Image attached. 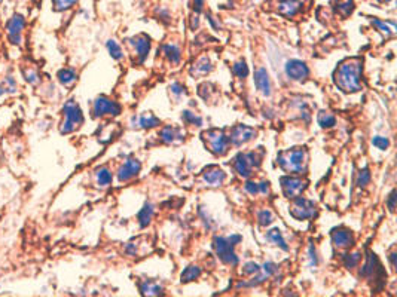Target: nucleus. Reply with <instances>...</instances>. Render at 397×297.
Here are the masks:
<instances>
[{"mask_svg":"<svg viewBox=\"0 0 397 297\" xmlns=\"http://www.w3.org/2000/svg\"><path fill=\"white\" fill-rule=\"evenodd\" d=\"M363 71V61L360 58H348L342 61L333 73V82L342 92L360 91V79Z\"/></svg>","mask_w":397,"mask_h":297,"instance_id":"obj_1","label":"nucleus"},{"mask_svg":"<svg viewBox=\"0 0 397 297\" xmlns=\"http://www.w3.org/2000/svg\"><path fill=\"white\" fill-rule=\"evenodd\" d=\"M278 165L283 168L286 172L290 174H299L307 171V164H308V152L305 147H293L290 150L280 152L277 156Z\"/></svg>","mask_w":397,"mask_h":297,"instance_id":"obj_2","label":"nucleus"},{"mask_svg":"<svg viewBox=\"0 0 397 297\" xmlns=\"http://www.w3.org/2000/svg\"><path fill=\"white\" fill-rule=\"evenodd\" d=\"M63 113H64V122L61 125V134H70L73 131H76L78 128L84 124V114L81 107L70 100L64 104L63 107Z\"/></svg>","mask_w":397,"mask_h":297,"instance_id":"obj_3","label":"nucleus"},{"mask_svg":"<svg viewBox=\"0 0 397 297\" xmlns=\"http://www.w3.org/2000/svg\"><path fill=\"white\" fill-rule=\"evenodd\" d=\"M201 135L204 144L213 155L223 156L228 152L229 138L222 129H209V131H204Z\"/></svg>","mask_w":397,"mask_h":297,"instance_id":"obj_4","label":"nucleus"},{"mask_svg":"<svg viewBox=\"0 0 397 297\" xmlns=\"http://www.w3.org/2000/svg\"><path fill=\"white\" fill-rule=\"evenodd\" d=\"M262 156L263 150H260V153L257 155V152H249V153H238L234 159V168L238 172V175H241L244 179L252 175L253 168H257L262 162Z\"/></svg>","mask_w":397,"mask_h":297,"instance_id":"obj_5","label":"nucleus"},{"mask_svg":"<svg viewBox=\"0 0 397 297\" xmlns=\"http://www.w3.org/2000/svg\"><path fill=\"white\" fill-rule=\"evenodd\" d=\"M214 250L217 255L220 257V260L226 265L231 266H237L238 265V255L234 251V245L223 236H216L214 238Z\"/></svg>","mask_w":397,"mask_h":297,"instance_id":"obj_6","label":"nucleus"},{"mask_svg":"<svg viewBox=\"0 0 397 297\" xmlns=\"http://www.w3.org/2000/svg\"><path fill=\"white\" fill-rule=\"evenodd\" d=\"M290 214L296 220L312 219L315 215V204L310 199L296 196V198H293V202L290 205Z\"/></svg>","mask_w":397,"mask_h":297,"instance_id":"obj_7","label":"nucleus"},{"mask_svg":"<svg viewBox=\"0 0 397 297\" xmlns=\"http://www.w3.org/2000/svg\"><path fill=\"white\" fill-rule=\"evenodd\" d=\"M307 187H308V182H307V180H302V179H299V177L286 175V177L281 179V189H283V193L286 198H296Z\"/></svg>","mask_w":397,"mask_h":297,"instance_id":"obj_8","label":"nucleus"},{"mask_svg":"<svg viewBox=\"0 0 397 297\" xmlns=\"http://www.w3.org/2000/svg\"><path fill=\"white\" fill-rule=\"evenodd\" d=\"M92 113H94L96 117L106 116V114L118 116V114L121 113V106L116 101H114V100L107 98L104 95H100L99 98H96V101H94Z\"/></svg>","mask_w":397,"mask_h":297,"instance_id":"obj_9","label":"nucleus"},{"mask_svg":"<svg viewBox=\"0 0 397 297\" xmlns=\"http://www.w3.org/2000/svg\"><path fill=\"white\" fill-rule=\"evenodd\" d=\"M384 275L383 266L378 260L376 254L373 253H369L368 259H366V263L363 265V268L360 270V276H365V278H369V280H378Z\"/></svg>","mask_w":397,"mask_h":297,"instance_id":"obj_10","label":"nucleus"},{"mask_svg":"<svg viewBox=\"0 0 397 297\" xmlns=\"http://www.w3.org/2000/svg\"><path fill=\"white\" fill-rule=\"evenodd\" d=\"M286 74L293 79V81H298V82H304L307 81V77L310 76V69L308 66L300 61V60H290L287 64H286Z\"/></svg>","mask_w":397,"mask_h":297,"instance_id":"obj_11","label":"nucleus"},{"mask_svg":"<svg viewBox=\"0 0 397 297\" xmlns=\"http://www.w3.org/2000/svg\"><path fill=\"white\" fill-rule=\"evenodd\" d=\"M256 137V129L255 128L247 127V125H237V127L232 129L231 135L228 137L229 138V143L234 144V146H241V144H245L250 140H253Z\"/></svg>","mask_w":397,"mask_h":297,"instance_id":"obj_12","label":"nucleus"},{"mask_svg":"<svg viewBox=\"0 0 397 297\" xmlns=\"http://www.w3.org/2000/svg\"><path fill=\"white\" fill-rule=\"evenodd\" d=\"M26 26V19L24 16L20 14H15L8 26H6V31H8V37H9V42L14 43V45H20L21 43V31Z\"/></svg>","mask_w":397,"mask_h":297,"instance_id":"obj_13","label":"nucleus"},{"mask_svg":"<svg viewBox=\"0 0 397 297\" xmlns=\"http://www.w3.org/2000/svg\"><path fill=\"white\" fill-rule=\"evenodd\" d=\"M330 236H332L333 244L338 248H350L354 244V236H353L351 230L347 229V227H336V229H333L330 232Z\"/></svg>","mask_w":397,"mask_h":297,"instance_id":"obj_14","label":"nucleus"},{"mask_svg":"<svg viewBox=\"0 0 397 297\" xmlns=\"http://www.w3.org/2000/svg\"><path fill=\"white\" fill-rule=\"evenodd\" d=\"M128 42L133 45V48H134V51H136V54H137V57H139V63H143L146 57H147V54H149V51H150V39H149V36H146V34H137V36H134V37H131Z\"/></svg>","mask_w":397,"mask_h":297,"instance_id":"obj_15","label":"nucleus"},{"mask_svg":"<svg viewBox=\"0 0 397 297\" xmlns=\"http://www.w3.org/2000/svg\"><path fill=\"white\" fill-rule=\"evenodd\" d=\"M142 170V164L134 159V157H129L125 161V164L119 168V172H118V179L119 182H128L131 180L133 177H136L139 172Z\"/></svg>","mask_w":397,"mask_h":297,"instance_id":"obj_16","label":"nucleus"},{"mask_svg":"<svg viewBox=\"0 0 397 297\" xmlns=\"http://www.w3.org/2000/svg\"><path fill=\"white\" fill-rule=\"evenodd\" d=\"M202 177H204V182L209 184V186H220V184H223V182H225L226 174L223 172L222 168H219V167H216V165H212V167H209V168L204 170Z\"/></svg>","mask_w":397,"mask_h":297,"instance_id":"obj_17","label":"nucleus"},{"mask_svg":"<svg viewBox=\"0 0 397 297\" xmlns=\"http://www.w3.org/2000/svg\"><path fill=\"white\" fill-rule=\"evenodd\" d=\"M255 85L260 94H263L265 97H270L271 81H270V76H268L267 69L260 67V69H257V70L255 71Z\"/></svg>","mask_w":397,"mask_h":297,"instance_id":"obj_18","label":"nucleus"},{"mask_svg":"<svg viewBox=\"0 0 397 297\" xmlns=\"http://www.w3.org/2000/svg\"><path fill=\"white\" fill-rule=\"evenodd\" d=\"M161 140L165 144H174V143H180L184 140L183 131L180 128L174 127H164L159 132Z\"/></svg>","mask_w":397,"mask_h":297,"instance_id":"obj_19","label":"nucleus"},{"mask_svg":"<svg viewBox=\"0 0 397 297\" xmlns=\"http://www.w3.org/2000/svg\"><path fill=\"white\" fill-rule=\"evenodd\" d=\"M302 9V3L299 0H280L278 3V14L286 18H292Z\"/></svg>","mask_w":397,"mask_h":297,"instance_id":"obj_20","label":"nucleus"},{"mask_svg":"<svg viewBox=\"0 0 397 297\" xmlns=\"http://www.w3.org/2000/svg\"><path fill=\"white\" fill-rule=\"evenodd\" d=\"M333 8L336 14L341 15L342 18H347L354 11V0H335Z\"/></svg>","mask_w":397,"mask_h":297,"instance_id":"obj_21","label":"nucleus"},{"mask_svg":"<svg viewBox=\"0 0 397 297\" xmlns=\"http://www.w3.org/2000/svg\"><path fill=\"white\" fill-rule=\"evenodd\" d=\"M164 52H165V55L168 58V61H170L171 64H179L180 63V60H182V52H180V49H179V46H176V45H164Z\"/></svg>","mask_w":397,"mask_h":297,"instance_id":"obj_22","label":"nucleus"},{"mask_svg":"<svg viewBox=\"0 0 397 297\" xmlns=\"http://www.w3.org/2000/svg\"><path fill=\"white\" fill-rule=\"evenodd\" d=\"M140 291L143 296H159V294H162V287L152 281H146V283L140 284Z\"/></svg>","mask_w":397,"mask_h":297,"instance_id":"obj_23","label":"nucleus"},{"mask_svg":"<svg viewBox=\"0 0 397 297\" xmlns=\"http://www.w3.org/2000/svg\"><path fill=\"white\" fill-rule=\"evenodd\" d=\"M267 240L271 241V242H274L277 247H280V248L284 250V251H287V250H289V245L286 244V240H284L283 235H281V232H280L278 229H272V230H270V232L267 233Z\"/></svg>","mask_w":397,"mask_h":297,"instance_id":"obj_24","label":"nucleus"},{"mask_svg":"<svg viewBox=\"0 0 397 297\" xmlns=\"http://www.w3.org/2000/svg\"><path fill=\"white\" fill-rule=\"evenodd\" d=\"M152 215H154V207H152L150 204H144L142 211L139 212V223H140V227L149 226V223H150V220H152Z\"/></svg>","mask_w":397,"mask_h":297,"instance_id":"obj_25","label":"nucleus"},{"mask_svg":"<svg viewBox=\"0 0 397 297\" xmlns=\"http://www.w3.org/2000/svg\"><path fill=\"white\" fill-rule=\"evenodd\" d=\"M199 275H201V269H199L198 266L191 265V266H187V268L182 272L180 281H182V283H191V281H195Z\"/></svg>","mask_w":397,"mask_h":297,"instance_id":"obj_26","label":"nucleus"},{"mask_svg":"<svg viewBox=\"0 0 397 297\" xmlns=\"http://www.w3.org/2000/svg\"><path fill=\"white\" fill-rule=\"evenodd\" d=\"M57 76L58 81L66 86L73 85V84L76 82V79H78V77H76V73L70 70V69H63V70H60L57 73Z\"/></svg>","mask_w":397,"mask_h":297,"instance_id":"obj_27","label":"nucleus"},{"mask_svg":"<svg viewBox=\"0 0 397 297\" xmlns=\"http://www.w3.org/2000/svg\"><path fill=\"white\" fill-rule=\"evenodd\" d=\"M372 24L380 30V31L385 33V36H391V34L396 33V24H394L393 21L384 23V21H380V19H372Z\"/></svg>","mask_w":397,"mask_h":297,"instance_id":"obj_28","label":"nucleus"},{"mask_svg":"<svg viewBox=\"0 0 397 297\" xmlns=\"http://www.w3.org/2000/svg\"><path fill=\"white\" fill-rule=\"evenodd\" d=\"M159 124H161V121H159L156 116H154L152 113L143 114V116H140V119H139V125H140V128H143V129L155 128L158 127Z\"/></svg>","mask_w":397,"mask_h":297,"instance_id":"obj_29","label":"nucleus"},{"mask_svg":"<svg viewBox=\"0 0 397 297\" xmlns=\"http://www.w3.org/2000/svg\"><path fill=\"white\" fill-rule=\"evenodd\" d=\"M212 70H213L212 63H210L207 58H201L198 63L194 66L192 73H194V74H207V73H210Z\"/></svg>","mask_w":397,"mask_h":297,"instance_id":"obj_30","label":"nucleus"},{"mask_svg":"<svg viewBox=\"0 0 397 297\" xmlns=\"http://www.w3.org/2000/svg\"><path fill=\"white\" fill-rule=\"evenodd\" d=\"M317 122L322 128H332L336 124V119L333 114L327 113V112H320L317 116Z\"/></svg>","mask_w":397,"mask_h":297,"instance_id":"obj_31","label":"nucleus"},{"mask_svg":"<svg viewBox=\"0 0 397 297\" xmlns=\"http://www.w3.org/2000/svg\"><path fill=\"white\" fill-rule=\"evenodd\" d=\"M362 260V254L360 253H347L342 257V262H344V266L347 269H353L355 268Z\"/></svg>","mask_w":397,"mask_h":297,"instance_id":"obj_32","label":"nucleus"},{"mask_svg":"<svg viewBox=\"0 0 397 297\" xmlns=\"http://www.w3.org/2000/svg\"><path fill=\"white\" fill-rule=\"evenodd\" d=\"M97 183L100 186H109L112 183V172L107 170L106 167L97 170Z\"/></svg>","mask_w":397,"mask_h":297,"instance_id":"obj_33","label":"nucleus"},{"mask_svg":"<svg viewBox=\"0 0 397 297\" xmlns=\"http://www.w3.org/2000/svg\"><path fill=\"white\" fill-rule=\"evenodd\" d=\"M106 46H107V51H109V54L112 55V58H115V60H121V58L124 57L121 46L115 42V41H109V42L106 43Z\"/></svg>","mask_w":397,"mask_h":297,"instance_id":"obj_34","label":"nucleus"},{"mask_svg":"<svg viewBox=\"0 0 397 297\" xmlns=\"http://www.w3.org/2000/svg\"><path fill=\"white\" fill-rule=\"evenodd\" d=\"M182 119H183L186 124H192V125H197V127H201L202 125V119L197 116L195 113L189 112V110H184L182 113Z\"/></svg>","mask_w":397,"mask_h":297,"instance_id":"obj_35","label":"nucleus"},{"mask_svg":"<svg viewBox=\"0 0 397 297\" xmlns=\"http://www.w3.org/2000/svg\"><path fill=\"white\" fill-rule=\"evenodd\" d=\"M232 71L238 76V77H247L249 76V66L245 64V61H238V63H235L234 64V67H232Z\"/></svg>","mask_w":397,"mask_h":297,"instance_id":"obj_36","label":"nucleus"},{"mask_svg":"<svg viewBox=\"0 0 397 297\" xmlns=\"http://www.w3.org/2000/svg\"><path fill=\"white\" fill-rule=\"evenodd\" d=\"M257 220H259V225L260 226H268L272 223V212L270 210H263L257 214Z\"/></svg>","mask_w":397,"mask_h":297,"instance_id":"obj_37","label":"nucleus"},{"mask_svg":"<svg viewBox=\"0 0 397 297\" xmlns=\"http://www.w3.org/2000/svg\"><path fill=\"white\" fill-rule=\"evenodd\" d=\"M78 0H54V9L55 11H67Z\"/></svg>","mask_w":397,"mask_h":297,"instance_id":"obj_38","label":"nucleus"},{"mask_svg":"<svg viewBox=\"0 0 397 297\" xmlns=\"http://www.w3.org/2000/svg\"><path fill=\"white\" fill-rule=\"evenodd\" d=\"M16 91V85L12 77H8L2 85H0V95H3L5 92H15Z\"/></svg>","mask_w":397,"mask_h":297,"instance_id":"obj_39","label":"nucleus"},{"mask_svg":"<svg viewBox=\"0 0 397 297\" xmlns=\"http://www.w3.org/2000/svg\"><path fill=\"white\" fill-rule=\"evenodd\" d=\"M369 182H370V171H369V168H363V170L358 172L357 184H358L360 187H365V186H368Z\"/></svg>","mask_w":397,"mask_h":297,"instance_id":"obj_40","label":"nucleus"},{"mask_svg":"<svg viewBox=\"0 0 397 297\" xmlns=\"http://www.w3.org/2000/svg\"><path fill=\"white\" fill-rule=\"evenodd\" d=\"M259 272H260V266L257 263H255V262H249L242 268V275H255V273H259Z\"/></svg>","mask_w":397,"mask_h":297,"instance_id":"obj_41","label":"nucleus"},{"mask_svg":"<svg viewBox=\"0 0 397 297\" xmlns=\"http://www.w3.org/2000/svg\"><path fill=\"white\" fill-rule=\"evenodd\" d=\"M372 144H373L376 149H380V150H387L388 146H390V140L385 138V137H373V138H372Z\"/></svg>","mask_w":397,"mask_h":297,"instance_id":"obj_42","label":"nucleus"},{"mask_svg":"<svg viewBox=\"0 0 397 297\" xmlns=\"http://www.w3.org/2000/svg\"><path fill=\"white\" fill-rule=\"evenodd\" d=\"M23 74H24V77H26V81L30 82L31 85H36V84H39V74L36 73L34 70H23Z\"/></svg>","mask_w":397,"mask_h":297,"instance_id":"obj_43","label":"nucleus"},{"mask_svg":"<svg viewBox=\"0 0 397 297\" xmlns=\"http://www.w3.org/2000/svg\"><path fill=\"white\" fill-rule=\"evenodd\" d=\"M396 190H391V193L388 195V199H387V207L391 212L396 211Z\"/></svg>","mask_w":397,"mask_h":297,"instance_id":"obj_44","label":"nucleus"},{"mask_svg":"<svg viewBox=\"0 0 397 297\" xmlns=\"http://www.w3.org/2000/svg\"><path fill=\"white\" fill-rule=\"evenodd\" d=\"M170 89H171V92L173 94H176V95H182V94H186V89H184V86L183 85H180V84H171L170 86Z\"/></svg>","mask_w":397,"mask_h":297,"instance_id":"obj_45","label":"nucleus"},{"mask_svg":"<svg viewBox=\"0 0 397 297\" xmlns=\"http://www.w3.org/2000/svg\"><path fill=\"white\" fill-rule=\"evenodd\" d=\"M277 265L275 263H272V262H268V263H265L263 265V270H265V273L268 275V276H271V275H274L275 272H277Z\"/></svg>","mask_w":397,"mask_h":297,"instance_id":"obj_46","label":"nucleus"},{"mask_svg":"<svg viewBox=\"0 0 397 297\" xmlns=\"http://www.w3.org/2000/svg\"><path fill=\"white\" fill-rule=\"evenodd\" d=\"M245 190H247L250 195H256V193L259 192V186L253 183V182H247V183H245Z\"/></svg>","mask_w":397,"mask_h":297,"instance_id":"obj_47","label":"nucleus"},{"mask_svg":"<svg viewBox=\"0 0 397 297\" xmlns=\"http://www.w3.org/2000/svg\"><path fill=\"white\" fill-rule=\"evenodd\" d=\"M192 5H194V9L195 12L198 14L202 11V6H204V0H192Z\"/></svg>","mask_w":397,"mask_h":297,"instance_id":"obj_48","label":"nucleus"},{"mask_svg":"<svg viewBox=\"0 0 397 297\" xmlns=\"http://www.w3.org/2000/svg\"><path fill=\"white\" fill-rule=\"evenodd\" d=\"M310 259H311V266H317V263H318V260H317V255H315V250H314V247H310Z\"/></svg>","mask_w":397,"mask_h":297,"instance_id":"obj_49","label":"nucleus"},{"mask_svg":"<svg viewBox=\"0 0 397 297\" xmlns=\"http://www.w3.org/2000/svg\"><path fill=\"white\" fill-rule=\"evenodd\" d=\"M226 240L229 241L232 245H237L238 242H241V236H240V235H231V236H228Z\"/></svg>","mask_w":397,"mask_h":297,"instance_id":"obj_50","label":"nucleus"},{"mask_svg":"<svg viewBox=\"0 0 397 297\" xmlns=\"http://www.w3.org/2000/svg\"><path fill=\"white\" fill-rule=\"evenodd\" d=\"M268 184H270L268 182H262L260 184H257V186H259V190H260L262 193H267V192H268V189H270V186H268Z\"/></svg>","mask_w":397,"mask_h":297,"instance_id":"obj_51","label":"nucleus"},{"mask_svg":"<svg viewBox=\"0 0 397 297\" xmlns=\"http://www.w3.org/2000/svg\"><path fill=\"white\" fill-rule=\"evenodd\" d=\"M396 259H397L396 251H393V253H390V262H391V266H393V268H394V269H396V266H397Z\"/></svg>","mask_w":397,"mask_h":297,"instance_id":"obj_52","label":"nucleus"},{"mask_svg":"<svg viewBox=\"0 0 397 297\" xmlns=\"http://www.w3.org/2000/svg\"><path fill=\"white\" fill-rule=\"evenodd\" d=\"M381 2H384V3H388V2H391V0H381Z\"/></svg>","mask_w":397,"mask_h":297,"instance_id":"obj_53","label":"nucleus"}]
</instances>
